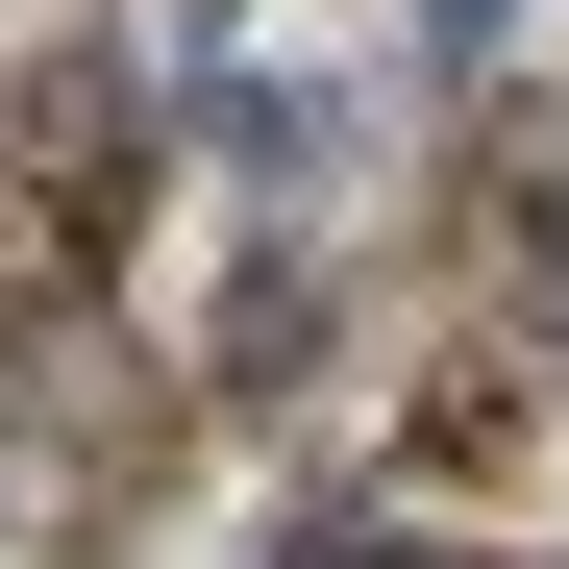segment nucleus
I'll list each match as a JSON object with an SVG mask.
<instances>
[{
    "label": "nucleus",
    "mask_w": 569,
    "mask_h": 569,
    "mask_svg": "<svg viewBox=\"0 0 569 569\" xmlns=\"http://www.w3.org/2000/svg\"><path fill=\"white\" fill-rule=\"evenodd\" d=\"M0 421H26L50 470H74V496H149V470H173V397H149V347L100 322V298H74V272H50V298H26V347H0Z\"/></svg>",
    "instance_id": "nucleus-1"
},
{
    "label": "nucleus",
    "mask_w": 569,
    "mask_h": 569,
    "mask_svg": "<svg viewBox=\"0 0 569 569\" xmlns=\"http://www.w3.org/2000/svg\"><path fill=\"white\" fill-rule=\"evenodd\" d=\"M173 149H223L248 199H298V173L347 149V100H322V74H272V50H223V74H173Z\"/></svg>",
    "instance_id": "nucleus-2"
},
{
    "label": "nucleus",
    "mask_w": 569,
    "mask_h": 569,
    "mask_svg": "<svg viewBox=\"0 0 569 569\" xmlns=\"http://www.w3.org/2000/svg\"><path fill=\"white\" fill-rule=\"evenodd\" d=\"M322 347H347L322 248H248V272H223V347H199V397H322Z\"/></svg>",
    "instance_id": "nucleus-3"
},
{
    "label": "nucleus",
    "mask_w": 569,
    "mask_h": 569,
    "mask_svg": "<svg viewBox=\"0 0 569 569\" xmlns=\"http://www.w3.org/2000/svg\"><path fill=\"white\" fill-rule=\"evenodd\" d=\"M470 199H496V248L569 298V100H496V149H470Z\"/></svg>",
    "instance_id": "nucleus-4"
},
{
    "label": "nucleus",
    "mask_w": 569,
    "mask_h": 569,
    "mask_svg": "<svg viewBox=\"0 0 569 569\" xmlns=\"http://www.w3.org/2000/svg\"><path fill=\"white\" fill-rule=\"evenodd\" d=\"M272 569H397V545H371V520H298V545H272Z\"/></svg>",
    "instance_id": "nucleus-5"
},
{
    "label": "nucleus",
    "mask_w": 569,
    "mask_h": 569,
    "mask_svg": "<svg viewBox=\"0 0 569 569\" xmlns=\"http://www.w3.org/2000/svg\"><path fill=\"white\" fill-rule=\"evenodd\" d=\"M496 26H520V0H421V50H496Z\"/></svg>",
    "instance_id": "nucleus-6"
}]
</instances>
